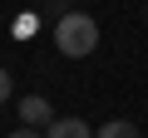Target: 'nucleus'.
<instances>
[{"label": "nucleus", "instance_id": "obj_1", "mask_svg": "<svg viewBox=\"0 0 148 138\" xmlns=\"http://www.w3.org/2000/svg\"><path fill=\"white\" fill-rule=\"evenodd\" d=\"M54 49L64 59H89L99 49V20L84 15V10H64L54 20Z\"/></svg>", "mask_w": 148, "mask_h": 138}, {"label": "nucleus", "instance_id": "obj_2", "mask_svg": "<svg viewBox=\"0 0 148 138\" xmlns=\"http://www.w3.org/2000/svg\"><path fill=\"white\" fill-rule=\"evenodd\" d=\"M20 123H30V128H49V123H54V109H49V99H40V94L20 99Z\"/></svg>", "mask_w": 148, "mask_h": 138}, {"label": "nucleus", "instance_id": "obj_3", "mask_svg": "<svg viewBox=\"0 0 148 138\" xmlns=\"http://www.w3.org/2000/svg\"><path fill=\"white\" fill-rule=\"evenodd\" d=\"M45 138H94V128H89L84 118H54V123L45 128Z\"/></svg>", "mask_w": 148, "mask_h": 138}, {"label": "nucleus", "instance_id": "obj_4", "mask_svg": "<svg viewBox=\"0 0 148 138\" xmlns=\"http://www.w3.org/2000/svg\"><path fill=\"white\" fill-rule=\"evenodd\" d=\"M94 138H138V128H133V123H123V118H114V123H104Z\"/></svg>", "mask_w": 148, "mask_h": 138}, {"label": "nucleus", "instance_id": "obj_5", "mask_svg": "<svg viewBox=\"0 0 148 138\" xmlns=\"http://www.w3.org/2000/svg\"><path fill=\"white\" fill-rule=\"evenodd\" d=\"M10 94H15V89H10V74L0 69V104H10Z\"/></svg>", "mask_w": 148, "mask_h": 138}, {"label": "nucleus", "instance_id": "obj_6", "mask_svg": "<svg viewBox=\"0 0 148 138\" xmlns=\"http://www.w3.org/2000/svg\"><path fill=\"white\" fill-rule=\"evenodd\" d=\"M10 138H45V133H40V128H30V123H20V128H15Z\"/></svg>", "mask_w": 148, "mask_h": 138}, {"label": "nucleus", "instance_id": "obj_7", "mask_svg": "<svg viewBox=\"0 0 148 138\" xmlns=\"http://www.w3.org/2000/svg\"><path fill=\"white\" fill-rule=\"evenodd\" d=\"M0 138H5V133H0Z\"/></svg>", "mask_w": 148, "mask_h": 138}]
</instances>
